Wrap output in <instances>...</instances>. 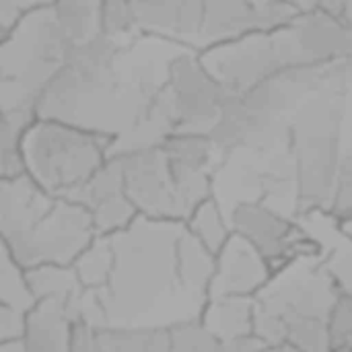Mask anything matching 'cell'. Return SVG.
Masks as SVG:
<instances>
[{
  "mask_svg": "<svg viewBox=\"0 0 352 352\" xmlns=\"http://www.w3.org/2000/svg\"><path fill=\"white\" fill-rule=\"evenodd\" d=\"M334 351L352 352V297L342 295L332 314Z\"/></svg>",
  "mask_w": 352,
  "mask_h": 352,
  "instance_id": "30",
  "label": "cell"
},
{
  "mask_svg": "<svg viewBox=\"0 0 352 352\" xmlns=\"http://www.w3.org/2000/svg\"><path fill=\"white\" fill-rule=\"evenodd\" d=\"M39 301L35 299L27 270L10 256V252L2 245V262H0V305L10 307L21 314H29Z\"/></svg>",
  "mask_w": 352,
  "mask_h": 352,
  "instance_id": "23",
  "label": "cell"
},
{
  "mask_svg": "<svg viewBox=\"0 0 352 352\" xmlns=\"http://www.w3.org/2000/svg\"><path fill=\"white\" fill-rule=\"evenodd\" d=\"M82 289L89 291H105L113 268H116V252H113V243L111 237H103L99 235L89 248L87 252L72 264Z\"/></svg>",
  "mask_w": 352,
  "mask_h": 352,
  "instance_id": "21",
  "label": "cell"
},
{
  "mask_svg": "<svg viewBox=\"0 0 352 352\" xmlns=\"http://www.w3.org/2000/svg\"><path fill=\"white\" fill-rule=\"evenodd\" d=\"M198 56L231 95H241L285 70L297 68L291 27L208 45Z\"/></svg>",
  "mask_w": 352,
  "mask_h": 352,
  "instance_id": "4",
  "label": "cell"
},
{
  "mask_svg": "<svg viewBox=\"0 0 352 352\" xmlns=\"http://www.w3.org/2000/svg\"><path fill=\"white\" fill-rule=\"evenodd\" d=\"M186 229L214 256H219L233 237V227L227 223L214 196L202 202L190 214V219L186 221Z\"/></svg>",
  "mask_w": 352,
  "mask_h": 352,
  "instance_id": "20",
  "label": "cell"
},
{
  "mask_svg": "<svg viewBox=\"0 0 352 352\" xmlns=\"http://www.w3.org/2000/svg\"><path fill=\"white\" fill-rule=\"evenodd\" d=\"M169 336L171 352H227L225 342L219 340L200 318L169 324Z\"/></svg>",
  "mask_w": 352,
  "mask_h": 352,
  "instance_id": "24",
  "label": "cell"
},
{
  "mask_svg": "<svg viewBox=\"0 0 352 352\" xmlns=\"http://www.w3.org/2000/svg\"><path fill=\"white\" fill-rule=\"evenodd\" d=\"M173 118L175 132H202L208 128L221 113L223 103L229 99L225 85L202 64L200 56L182 54L169 62L167 82H165Z\"/></svg>",
  "mask_w": 352,
  "mask_h": 352,
  "instance_id": "9",
  "label": "cell"
},
{
  "mask_svg": "<svg viewBox=\"0 0 352 352\" xmlns=\"http://www.w3.org/2000/svg\"><path fill=\"white\" fill-rule=\"evenodd\" d=\"M0 352H25L21 342H14V344H0Z\"/></svg>",
  "mask_w": 352,
  "mask_h": 352,
  "instance_id": "37",
  "label": "cell"
},
{
  "mask_svg": "<svg viewBox=\"0 0 352 352\" xmlns=\"http://www.w3.org/2000/svg\"><path fill=\"white\" fill-rule=\"evenodd\" d=\"M177 270L186 301L192 303L198 314H202L208 303L210 285L217 272V256L206 250L188 229L177 245Z\"/></svg>",
  "mask_w": 352,
  "mask_h": 352,
  "instance_id": "13",
  "label": "cell"
},
{
  "mask_svg": "<svg viewBox=\"0 0 352 352\" xmlns=\"http://www.w3.org/2000/svg\"><path fill=\"white\" fill-rule=\"evenodd\" d=\"M346 2L301 4L291 25L297 66L322 68L352 56V25L344 19Z\"/></svg>",
  "mask_w": 352,
  "mask_h": 352,
  "instance_id": "11",
  "label": "cell"
},
{
  "mask_svg": "<svg viewBox=\"0 0 352 352\" xmlns=\"http://www.w3.org/2000/svg\"><path fill=\"white\" fill-rule=\"evenodd\" d=\"M266 352H299V351H295L293 346L285 344V346H278V349H266Z\"/></svg>",
  "mask_w": 352,
  "mask_h": 352,
  "instance_id": "38",
  "label": "cell"
},
{
  "mask_svg": "<svg viewBox=\"0 0 352 352\" xmlns=\"http://www.w3.org/2000/svg\"><path fill=\"white\" fill-rule=\"evenodd\" d=\"M322 262L340 293L352 297V241L344 233L340 235V241L332 243V248H324Z\"/></svg>",
  "mask_w": 352,
  "mask_h": 352,
  "instance_id": "28",
  "label": "cell"
},
{
  "mask_svg": "<svg viewBox=\"0 0 352 352\" xmlns=\"http://www.w3.org/2000/svg\"><path fill=\"white\" fill-rule=\"evenodd\" d=\"M111 146V138L66 122L39 118L21 142L27 175L58 198L82 188L109 161Z\"/></svg>",
  "mask_w": 352,
  "mask_h": 352,
  "instance_id": "3",
  "label": "cell"
},
{
  "mask_svg": "<svg viewBox=\"0 0 352 352\" xmlns=\"http://www.w3.org/2000/svg\"><path fill=\"white\" fill-rule=\"evenodd\" d=\"M70 330L66 305L60 301H39L27 314L23 338L25 352H70Z\"/></svg>",
  "mask_w": 352,
  "mask_h": 352,
  "instance_id": "14",
  "label": "cell"
},
{
  "mask_svg": "<svg viewBox=\"0 0 352 352\" xmlns=\"http://www.w3.org/2000/svg\"><path fill=\"white\" fill-rule=\"evenodd\" d=\"M35 6V2H12L0 0V41L6 39L14 27L23 21V16Z\"/></svg>",
  "mask_w": 352,
  "mask_h": 352,
  "instance_id": "33",
  "label": "cell"
},
{
  "mask_svg": "<svg viewBox=\"0 0 352 352\" xmlns=\"http://www.w3.org/2000/svg\"><path fill=\"white\" fill-rule=\"evenodd\" d=\"M287 344L299 352H336L332 338V320L303 318L289 322Z\"/></svg>",
  "mask_w": 352,
  "mask_h": 352,
  "instance_id": "25",
  "label": "cell"
},
{
  "mask_svg": "<svg viewBox=\"0 0 352 352\" xmlns=\"http://www.w3.org/2000/svg\"><path fill=\"white\" fill-rule=\"evenodd\" d=\"M126 194V177H124V165L120 157H109V161L78 190L66 196V200H72L80 206H85L89 212L118 200Z\"/></svg>",
  "mask_w": 352,
  "mask_h": 352,
  "instance_id": "18",
  "label": "cell"
},
{
  "mask_svg": "<svg viewBox=\"0 0 352 352\" xmlns=\"http://www.w3.org/2000/svg\"><path fill=\"white\" fill-rule=\"evenodd\" d=\"M54 16L68 45L101 33V2H54Z\"/></svg>",
  "mask_w": 352,
  "mask_h": 352,
  "instance_id": "19",
  "label": "cell"
},
{
  "mask_svg": "<svg viewBox=\"0 0 352 352\" xmlns=\"http://www.w3.org/2000/svg\"><path fill=\"white\" fill-rule=\"evenodd\" d=\"M68 47L54 16V2H35L14 31L0 41L2 113L14 109L37 113V103L62 70Z\"/></svg>",
  "mask_w": 352,
  "mask_h": 352,
  "instance_id": "2",
  "label": "cell"
},
{
  "mask_svg": "<svg viewBox=\"0 0 352 352\" xmlns=\"http://www.w3.org/2000/svg\"><path fill=\"white\" fill-rule=\"evenodd\" d=\"M27 280L37 301L68 303L82 289L72 266H37L27 270Z\"/></svg>",
  "mask_w": 352,
  "mask_h": 352,
  "instance_id": "22",
  "label": "cell"
},
{
  "mask_svg": "<svg viewBox=\"0 0 352 352\" xmlns=\"http://www.w3.org/2000/svg\"><path fill=\"white\" fill-rule=\"evenodd\" d=\"M161 148L169 161L173 179L208 173V165L214 155L210 138L202 132H175L163 142Z\"/></svg>",
  "mask_w": 352,
  "mask_h": 352,
  "instance_id": "16",
  "label": "cell"
},
{
  "mask_svg": "<svg viewBox=\"0 0 352 352\" xmlns=\"http://www.w3.org/2000/svg\"><path fill=\"white\" fill-rule=\"evenodd\" d=\"M233 233L243 237L272 268L280 272L303 258H324V248L299 221L262 202H241L231 214Z\"/></svg>",
  "mask_w": 352,
  "mask_h": 352,
  "instance_id": "7",
  "label": "cell"
},
{
  "mask_svg": "<svg viewBox=\"0 0 352 352\" xmlns=\"http://www.w3.org/2000/svg\"><path fill=\"white\" fill-rule=\"evenodd\" d=\"M274 272L268 262L237 233L217 256V272L210 285V299L243 297L256 299L272 280Z\"/></svg>",
  "mask_w": 352,
  "mask_h": 352,
  "instance_id": "12",
  "label": "cell"
},
{
  "mask_svg": "<svg viewBox=\"0 0 352 352\" xmlns=\"http://www.w3.org/2000/svg\"><path fill=\"white\" fill-rule=\"evenodd\" d=\"M330 217L336 219L338 223L340 221H346L352 219V188H340L336 192V198H334V206L330 210Z\"/></svg>",
  "mask_w": 352,
  "mask_h": 352,
  "instance_id": "35",
  "label": "cell"
},
{
  "mask_svg": "<svg viewBox=\"0 0 352 352\" xmlns=\"http://www.w3.org/2000/svg\"><path fill=\"white\" fill-rule=\"evenodd\" d=\"M70 352H101L99 330H95L91 326H85V324H72Z\"/></svg>",
  "mask_w": 352,
  "mask_h": 352,
  "instance_id": "34",
  "label": "cell"
},
{
  "mask_svg": "<svg viewBox=\"0 0 352 352\" xmlns=\"http://www.w3.org/2000/svg\"><path fill=\"white\" fill-rule=\"evenodd\" d=\"M338 227H340V231L349 237L352 241V219H346V221H340L338 223Z\"/></svg>",
  "mask_w": 352,
  "mask_h": 352,
  "instance_id": "36",
  "label": "cell"
},
{
  "mask_svg": "<svg viewBox=\"0 0 352 352\" xmlns=\"http://www.w3.org/2000/svg\"><path fill=\"white\" fill-rule=\"evenodd\" d=\"M256 299L243 297H225L210 299L200 314L204 326L223 342L250 336L254 330Z\"/></svg>",
  "mask_w": 352,
  "mask_h": 352,
  "instance_id": "15",
  "label": "cell"
},
{
  "mask_svg": "<svg viewBox=\"0 0 352 352\" xmlns=\"http://www.w3.org/2000/svg\"><path fill=\"white\" fill-rule=\"evenodd\" d=\"M295 136L293 148L297 155V175H299V212H326L330 214L340 179V136L338 124L322 122L316 118V128L305 136Z\"/></svg>",
  "mask_w": 352,
  "mask_h": 352,
  "instance_id": "8",
  "label": "cell"
},
{
  "mask_svg": "<svg viewBox=\"0 0 352 352\" xmlns=\"http://www.w3.org/2000/svg\"><path fill=\"white\" fill-rule=\"evenodd\" d=\"M97 237L91 212L56 196L52 208L35 227L21 237L2 241V245L25 270H31L47 264L72 266Z\"/></svg>",
  "mask_w": 352,
  "mask_h": 352,
  "instance_id": "5",
  "label": "cell"
},
{
  "mask_svg": "<svg viewBox=\"0 0 352 352\" xmlns=\"http://www.w3.org/2000/svg\"><path fill=\"white\" fill-rule=\"evenodd\" d=\"M66 305V314L68 320L72 324H85L91 326L95 330H105L109 328V318H107V309L101 297V291H89V289H80Z\"/></svg>",
  "mask_w": 352,
  "mask_h": 352,
  "instance_id": "26",
  "label": "cell"
},
{
  "mask_svg": "<svg viewBox=\"0 0 352 352\" xmlns=\"http://www.w3.org/2000/svg\"><path fill=\"white\" fill-rule=\"evenodd\" d=\"M342 293L324 268L322 258H303L276 272L256 303L276 316L287 326L293 320H332Z\"/></svg>",
  "mask_w": 352,
  "mask_h": 352,
  "instance_id": "6",
  "label": "cell"
},
{
  "mask_svg": "<svg viewBox=\"0 0 352 352\" xmlns=\"http://www.w3.org/2000/svg\"><path fill=\"white\" fill-rule=\"evenodd\" d=\"M204 27V2H179L175 37L190 41L202 37Z\"/></svg>",
  "mask_w": 352,
  "mask_h": 352,
  "instance_id": "31",
  "label": "cell"
},
{
  "mask_svg": "<svg viewBox=\"0 0 352 352\" xmlns=\"http://www.w3.org/2000/svg\"><path fill=\"white\" fill-rule=\"evenodd\" d=\"M132 29H138L132 2H101V33L116 39Z\"/></svg>",
  "mask_w": 352,
  "mask_h": 352,
  "instance_id": "29",
  "label": "cell"
},
{
  "mask_svg": "<svg viewBox=\"0 0 352 352\" xmlns=\"http://www.w3.org/2000/svg\"><path fill=\"white\" fill-rule=\"evenodd\" d=\"M101 352H171L169 326H109L99 330Z\"/></svg>",
  "mask_w": 352,
  "mask_h": 352,
  "instance_id": "17",
  "label": "cell"
},
{
  "mask_svg": "<svg viewBox=\"0 0 352 352\" xmlns=\"http://www.w3.org/2000/svg\"><path fill=\"white\" fill-rule=\"evenodd\" d=\"M344 19L352 25V2H346V8H344Z\"/></svg>",
  "mask_w": 352,
  "mask_h": 352,
  "instance_id": "39",
  "label": "cell"
},
{
  "mask_svg": "<svg viewBox=\"0 0 352 352\" xmlns=\"http://www.w3.org/2000/svg\"><path fill=\"white\" fill-rule=\"evenodd\" d=\"M136 27L175 37L179 2H132Z\"/></svg>",
  "mask_w": 352,
  "mask_h": 352,
  "instance_id": "27",
  "label": "cell"
},
{
  "mask_svg": "<svg viewBox=\"0 0 352 352\" xmlns=\"http://www.w3.org/2000/svg\"><path fill=\"white\" fill-rule=\"evenodd\" d=\"M184 223L138 217L126 231L111 237L116 268L101 291L109 326H134L163 299L182 295L177 245ZM186 299V297H184Z\"/></svg>",
  "mask_w": 352,
  "mask_h": 352,
  "instance_id": "1",
  "label": "cell"
},
{
  "mask_svg": "<svg viewBox=\"0 0 352 352\" xmlns=\"http://www.w3.org/2000/svg\"><path fill=\"white\" fill-rule=\"evenodd\" d=\"M113 157L122 159L126 194L140 217L177 221L186 225V212L177 194V186L161 146Z\"/></svg>",
  "mask_w": 352,
  "mask_h": 352,
  "instance_id": "10",
  "label": "cell"
},
{
  "mask_svg": "<svg viewBox=\"0 0 352 352\" xmlns=\"http://www.w3.org/2000/svg\"><path fill=\"white\" fill-rule=\"evenodd\" d=\"M27 330V314L0 305V344L23 342Z\"/></svg>",
  "mask_w": 352,
  "mask_h": 352,
  "instance_id": "32",
  "label": "cell"
}]
</instances>
